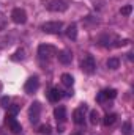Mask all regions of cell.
I'll use <instances>...</instances> for the list:
<instances>
[{
	"mask_svg": "<svg viewBox=\"0 0 134 135\" xmlns=\"http://www.w3.org/2000/svg\"><path fill=\"white\" fill-rule=\"evenodd\" d=\"M57 49L54 47V46H51V44H39L38 46V55H39V58H46V60H51V58H54L55 55H57Z\"/></svg>",
	"mask_w": 134,
	"mask_h": 135,
	"instance_id": "obj_1",
	"label": "cell"
},
{
	"mask_svg": "<svg viewBox=\"0 0 134 135\" xmlns=\"http://www.w3.org/2000/svg\"><path fill=\"white\" fill-rule=\"evenodd\" d=\"M62 28H63V24H62L60 21H49V22H46V24L41 25V30H43L44 33H49V35L60 33Z\"/></svg>",
	"mask_w": 134,
	"mask_h": 135,
	"instance_id": "obj_2",
	"label": "cell"
},
{
	"mask_svg": "<svg viewBox=\"0 0 134 135\" xmlns=\"http://www.w3.org/2000/svg\"><path fill=\"white\" fill-rule=\"evenodd\" d=\"M81 69L85 72V74H93L96 71V61L92 55H85L81 61Z\"/></svg>",
	"mask_w": 134,
	"mask_h": 135,
	"instance_id": "obj_3",
	"label": "cell"
},
{
	"mask_svg": "<svg viewBox=\"0 0 134 135\" xmlns=\"http://www.w3.org/2000/svg\"><path fill=\"white\" fill-rule=\"evenodd\" d=\"M46 8L52 13H63L68 9V3L65 0H51L46 3Z\"/></svg>",
	"mask_w": 134,
	"mask_h": 135,
	"instance_id": "obj_4",
	"label": "cell"
},
{
	"mask_svg": "<svg viewBox=\"0 0 134 135\" xmlns=\"http://www.w3.org/2000/svg\"><path fill=\"white\" fill-rule=\"evenodd\" d=\"M11 21L14 24H25L27 22V13L22 8H14L11 11Z\"/></svg>",
	"mask_w": 134,
	"mask_h": 135,
	"instance_id": "obj_5",
	"label": "cell"
},
{
	"mask_svg": "<svg viewBox=\"0 0 134 135\" xmlns=\"http://www.w3.org/2000/svg\"><path fill=\"white\" fill-rule=\"evenodd\" d=\"M5 123H6V126H8V129L13 132V134H19L21 131H22V127H21V123L14 118V115H6V118H5Z\"/></svg>",
	"mask_w": 134,
	"mask_h": 135,
	"instance_id": "obj_6",
	"label": "cell"
},
{
	"mask_svg": "<svg viewBox=\"0 0 134 135\" xmlns=\"http://www.w3.org/2000/svg\"><path fill=\"white\" fill-rule=\"evenodd\" d=\"M39 115H41V104H39V102H33V104L30 105V110H29V118H30V121H32L33 124L38 123Z\"/></svg>",
	"mask_w": 134,
	"mask_h": 135,
	"instance_id": "obj_7",
	"label": "cell"
},
{
	"mask_svg": "<svg viewBox=\"0 0 134 135\" xmlns=\"http://www.w3.org/2000/svg\"><path fill=\"white\" fill-rule=\"evenodd\" d=\"M117 98V90L114 88H107V90H102L98 93L96 96V101L98 102H104V101H109V99H115Z\"/></svg>",
	"mask_w": 134,
	"mask_h": 135,
	"instance_id": "obj_8",
	"label": "cell"
},
{
	"mask_svg": "<svg viewBox=\"0 0 134 135\" xmlns=\"http://www.w3.org/2000/svg\"><path fill=\"white\" fill-rule=\"evenodd\" d=\"M85 112H87V107H85V105L77 107V108L73 112V121H74L76 124H84V121H85Z\"/></svg>",
	"mask_w": 134,
	"mask_h": 135,
	"instance_id": "obj_9",
	"label": "cell"
},
{
	"mask_svg": "<svg viewBox=\"0 0 134 135\" xmlns=\"http://www.w3.org/2000/svg\"><path fill=\"white\" fill-rule=\"evenodd\" d=\"M38 88H39V80H38V77H30V79L25 82V85H24V91H25L27 94H33Z\"/></svg>",
	"mask_w": 134,
	"mask_h": 135,
	"instance_id": "obj_10",
	"label": "cell"
},
{
	"mask_svg": "<svg viewBox=\"0 0 134 135\" xmlns=\"http://www.w3.org/2000/svg\"><path fill=\"white\" fill-rule=\"evenodd\" d=\"M55 57L59 58V61H60L62 65H69V63L73 61V52H71V50H68V49H63V50L57 52V55H55Z\"/></svg>",
	"mask_w": 134,
	"mask_h": 135,
	"instance_id": "obj_11",
	"label": "cell"
},
{
	"mask_svg": "<svg viewBox=\"0 0 134 135\" xmlns=\"http://www.w3.org/2000/svg\"><path fill=\"white\" fill-rule=\"evenodd\" d=\"M54 118L57 119V121H60V123H65L66 121V108L65 107H57L55 110H54Z\"/></svg>",
	"mask_w": 134,
	"mask_h": 135,
	"instance_id": "obj_12",
	"label": "cell"
},
{
	"mask_svg": "<svg viewBox=\"0 0 134 135\" xmlns=\"http://www.w3.org/2000/svg\"><path fill=\"white\" fill-rule=\"evenodd\" d=\"M47 99L51 102H59L62 99V91L59 88H51L49 93H47Z\"/></svg>",
	"mask_w": 134,
	"mask_h": 135,
	"instance_id": "obj_13",
	"label": "cell"
},
{
	"mask_svg": "<svg viewBox=\"0 0 134 135\" xmlns=\"http://www.w3.org/2000/svg\"><path fill=\"white\" fill-rule=\"evenodd\" d=\"M65 35H66L69 39L76 41V38H77V25H76V24H69L68 28L65 30Z\"/></svg>",
	"mask_w": 134,
	"mask_h": 135,
	"instance_id": "obj_14",
	"label": "cell"
},
{
	"mask_svg": "<svg viewBox=\"0 0 134 135\" xmlns=\"http://www.w3.org/2000/svg\"><path fill=\"white\" fill-rule=\"evenodd\" d=\"M117 121V115L115 113H107L104 118H102V124L106 126V127H109V126H112L114 123Z\"/></svg>",
	"mask_w": 134,
	"mask_h": 135,
	"instance_id": "obj_15",
	"label": "cell"
},
{
	"mask_svg": "<svg viewBox=\"0 0 134 135\" xmlns=\"http://www.w3.org/2000/svg\"><path fill=\"white\" fill-rule=\"evenodd\" d=\"M62 83L65 85V86H73L74 85V77L71 75V74H68V72H65V74H62Z\"/></svg>",
	"mask_w": 134,
	"mask_h": 135,
	"instance_id": "obj_16",
	"label": "cell"
},
{
	"mask_svg": "<svg viewBox=\"0 0 134 135\" xmlns=\"http://www.w3.org/2000/svg\"><path fill=\"white\" fill-rule=\"evenodd\" d=\"M106 65H107L109 69H118V68H120V60H118V58H115V57H112V58H109V60H107V63H106Z\"/></svg>",
	"mask_w": 134,
	"mask_h": 135,
	"instance_id": "obj_17",
	"label": "cell"
},
{
	"mask_svg": "<svg viewBox=\"0 0 134 135\" xmlns=\"http://www.w3.org/2000/svg\"><path fill=\"white\" fill-rule=\"evenodd\" d=\"M90 123H92L93 126H96V124L100 123V113H98L96 110H92V112H90Z\"/></svg>",
	"mask_w": 134,
	"mask_h": 135,
	"instance_id": "obj_18",
	"label": "cell"
},
{
	"mask_svg": "<svg viewBox=\"0 0 134 135\" xmlns=\"http://www.w3.org/2000/svg\"><path fill=\"white\" fill-rule=\"evenodd\" d=\"M122 131H123V135H133V129H131V121H125V124H123Z\"/></svg>",
	"mask_w": 134,
	"mask_h": 135,
	"instance_id": "obj_19",
	"label": "cell"
},
{
	"mask_svg": "<svg viewBox=\"0 0 134 135\" xmlns=\"http://www.w3.org/2000/svg\"><path fill=\"white\" fill-rule=\"evenodd\" d=\"M120 13H122V16H129L133 13V6L131 5H125V6H122Z\"/></svg>",
	"mask_w": 134,
	"mask_h": 135,
	"instance_id": "obj_20",
	"label": "cell"
},
{
	"mask_svg": "<svg viewBox=\"0 0 134 135\" xmlns=\"http://www.w3.org/2000/svg\"><path fill=\"white\" fill-rule=\"evenodd\" d=\"M38 132L39 134H51V126L49 124H41L38 127Z\"/></svg>",
	"mask_w": 134,
	"mask_h": 135,
	"instance_id": "obj_21",
	"label": "cell"
},
{
	"mask_svg": "<svg viewBox=\"0 0 134 135\" xmlns=\"http://www.w3.org/2000/svg\"><path fill=\"white\" fill-rule=\"evenodd\" d=\"M19 110H21V107L16 105V104H14V105H8V113H10V115H16Z\"/></svg>",
	"mask_w": 134,
	"mask_h": 135,
	"instance_id": "obj_22",
	"label": "cell"
},
{
	"mask_svg": "<svg viewBox=\"0 0 134 135\" xmlns=\"http://www.w3.org/2000/svg\"><path fill=\"white\" fill-rule=\"evenodd\" d=\"M24 54H25V52H24V49H19V50L14 54L16 57H13V60H19V58H21V60H24Z\"/></svg>",
	"mask_w": 134,
	"mask_h": 135,
	"instance_id": "obj_23",
	"label": "cell"
},
{
	"mask_svg": "<svg viewBox=\"0 0 134 135\" xmlns=\"http://www.w3.org/2000/svg\"><path fill=\"white\" fill-rule=\"evenodd\" d=\"M100 44L101 46H109V36L107 35H104V36L100 38Z\"/></svg>",
	"mask_w": 134,
	"mask_h": 135,
	"instance_id": "obj_24",
	"label": "cell"
},
{
	"mask_svg": "<svg viewBox=\"0 0 134 135\" xmlns=\"http://www.w3.org/2000/svg\"><path fill=\"white\" fill-rule=\"evenodd\" d=\"M129 44V39H123V41H118L115 44V47H123V46H128Z\"/></svg>",
	"mask_w": 134,
	"mask_h": 135,
	"instance_id": "obj_25",
	"label": "cell"
},
{
	"mask_svg": "<svg viewBox=\"0 0 134 135\" xmlns=\"http://www.w3.org/2000/svg\"><path fill=\"white\" fill-rule=\"evenodd\" d=\"M0 104H2V107H8V104H10V99H8V96L2 98V99H0Z\"/></svg>",
	"mask_w": 134,
	"mask_h": 135,
	"instance_id": "obj_26",
	"label": "cell"
},
{
	"mask_svg": "<svg viewBox=\"0 0 134 135\" xmlns=\"http://www.w3.org/2000/svg\"><path fill=\"white\" fill-rule=\"evenodd\" d=\"M5 27V17H3V14L0 13V28H3Z\"/></svg>",
	"mask_w": 134,
	"mask_h": 135,
	"instance_id": "obj_27",
	"label": "cell"
},
{
	"mask_svg": "<svg viewBox=\"0 0 134 135\" xmlns=\"http://www.w3.org/2000/svg\"><path fill=\"white\" fill-rule=\"evenodd\" d=\"M73 135H82V134L81 132H76V134H73Z\"/></svg>",
	"mask_w": 134,
	"mask_h": 135,
	"instance_id": "obj_28",
	"label": "cell"
}]
</instances>
